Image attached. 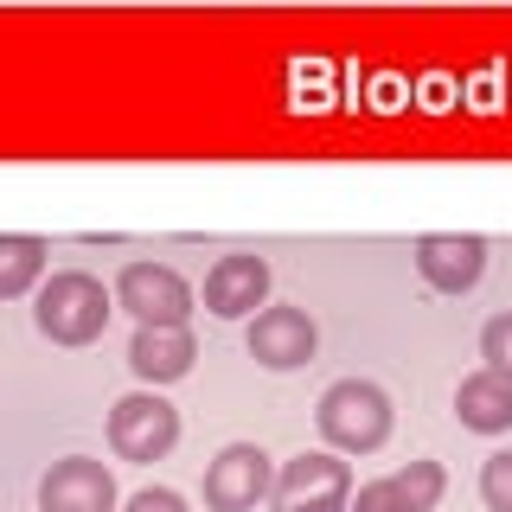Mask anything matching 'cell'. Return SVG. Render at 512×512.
Here are the masks:
<instances>
[{
	"instance_id": "cell-1",
	"label": "cell",
	"mask_w": 512,
	"mask_h": 512,
	"mask_svg": "<svg viewBox=\"0 0 512 512\" xmlns=\"http://www.w3.org/2000/svg\"><path fill=\"white\" fill-rule=\"evenodd\" d=\"M109 314H116V288H103L90 269H58L52 282H39V301H32V320L52 346L103 340Z\"/></svg>"
},
{
	"instance_id": "cell-2",
	"label": "cell",
	"mask_w": 512,
	"mask_h": 512,
	"mask_svg": "<svg viewBox=\"0 0 512 512\" xmlns=\"http://www.w3.org/2000/svg\"><path fill=\"white\" fill-rule=\"evenodd\" d=\"M314 423H320V436L333 442V455H372V448L391 442L397 410H391V397H384V384H372V378H340V384H327V391H320Z\"/></svg>"
},
{
	"instance_id": "cell-3",
	"label": "cell",
	"mask_w": 512,
	"mask_h": 512,
	"mask_svg": "<svg viewBox=\"0 0 512 512\" xmlns=\"http://www.w3.org/2000/svg\"><path fill=\"white\" fill-rule=\"evenodd\" d=\"M116 308L135 314V327H186L192 308H199V295H192V282L167 263H128L116 276Z\"/></svg>"
},
{
	"instance_id": "cell-4",
	"label": "cell",
	"mask_w": 512,
	"mask_h": 512,
	"mask_svg": "<svg viewBox=\"0 0 512 512\" xmlns=\"http://www.w3.org/2000/svg\"><path fill=\"white\" fill-rule=\"evenodd\" d=\"M352 506V468L340 455H295L276 468L269 512H346Z\"/></svg>"
},
{
	"instance_id": "cell-5",
	"label": "cell",
	"mask_w": 512,
	"mask_h": 512,
	"mask_svg": "<svg viewBox=\"0 0 512 512\" xmlns=\"http://www.w3.org/2000/svg\"><path fill=\"white\" fill-rule=\"evenodd\" d=\"M180 442V410L160 391H128L116 410H109V448L122 461H160Z\"/></svg>"
},
{
	"instance_id": "cell-6",
	"label": "cell",
	"mask_w": 512,
	"mask_h": 512,
	"mask_svg": "<svg viewBox=\"0 0 512 512\" xmlns=\"http://www.w3.org/2000/svg\"><path fill=\"white\" fill-rule=\"evenodd\" d=\"M269 487H276V468H269V455L256 442L218 448L212 468H205V506L212 512H256L269 500Z\"/></svg>"
},
{
	"instance_id": "cell-7",
	"label": "cell",
	"mask_w": 512,
	"mask_h": 512,
	"mask_svg": "<svg viewBox=\"0 0 512 512\" xmlns=\"http://www.w3.org/2000/svg\"><path fill=\"white\" fill-rule=\"evenodd\" d=\"M416 269L436 295H468V288L487 276V237L474 231H429L416 237Z\"/></svg>"
},
{
	"instance_id": "cell-8",
	"label": "cell",
	"mask_w": 512,
	"mask_h": 512,
	"mask_svg": "<svg viewBox=\"0 0 512 512\" xmlns=\"http://www.w3.org/2000/svg\"><path fill=\"white\" fill-rule=\"evenodd\" d=\"M39 512H116V474L90 455H64L39 474Z\"/></svg>"
},
{
	"instance_id": "cell-9",
	"label": "cell",
	"mask_w": 512,
	"mask_h": 512,
	"mask_svg": "<svg viewBox=\"0 0 512 512\" xmlns=\"http://www.w3.org/2000/svg\"><path fill=\"white\" fill-rule=\"evenodd\" d=\"M250 359L263 365V372H295V365H308L320 352V327L308 320V308H263L250 320Z\"/></svg>"
},
{
	"instance_id": "cell-10",
	"label": "cell",
	"mask_w": 512,
	"mask_h": 512,
	"mask_svg": "<svg viewBox=\"0 0 512 512\" xmlns=\"http://www.w3.org/2000/svg\"><path fill=\"white\" fill-rule=\"evenodd\" d=\"M269 301V263L250 250H231L212 263V276H205V314L218 320H244V314H263Z\"/></svg>"
},
{
	"instance_id": "cell-11",
	"label": "cell",
	"mask_w": 512,
	"mask_h": 512,
	"mask_svg": "<svg viewBox=\"0 0 512 512\" xmlns=\"http://www.w3.org/2000/svg\"><path fill=\"white\" fill-rule=\"evenodd\" d=\"M442 487H448L442 461H410V468H397V474L365 480L346 512H436Z\"/></svg>"
},
{
	"instance_id": "cell-12",
	"label": "cell",
	"mask_w": 512,
	"mask_h": 512,
	"mask_svg": "<svg viewBox=\"0 0 512 512\" xmlns=\"http://www.w3.org/2000/svg\"><path fill=\"white\" fill-rule=\"evenodd\" d=\"M192 359H199L192 327H135V340H128V372L148 384V391H160V384H173V378H186Z\"/></svg>"
},
{
	"instance_id": "cell-13",
	"label": "cell",
	"mask_w": 512,
	"mask_h": 512,
	"mask_svg": "<svg viewBox=\"0 0 512 512\" xmlns=\"http://www.w3.org/2000/svg\"><path fill=\"white\" fill-rule=\"evenodd\" d=\"M455 416H461V429H474V436H506L512 429V378L500 372H468L461 378V391H455Z\"/></svg>"
},
{
	"instance_id": "cell-14",
	"label": "cell",
	"mask_w": 512,
	"mask_h": 512,
	"mask_svg": "<svg viewBox=\"0 0 512 512\" xmlns=\"http://www.w3.org/2000/svg\"><path fill=\"white\" fill-rule=\"evenodd\" d=\"M45 237L32 231H0V301H20L45 282Z\"/></svg>"
},
{
	"instance_id": "cell-15",
	"label": "cell",
	"mask_w": 512,
	"mask_h": 512,
	"mask_svg": "<svg viewBox=\"0 0 512 512\" xmlns=\"http://www.w3.org/2000/svg\"><path fill=\"white\" fill-rule=\"evenodd\" d=\"M480 359H487V372L512 378V308H506V314H493L487 327H480Z\"/></svg>"
},
{
	"instance_id": "cell-16",
	"label": "cell",
	"mask_w": 512,
	"mask_h": 512,
	"mask_svg": "<svg viewBox=\"0 0 512 512\" xmlns=\"http://www.w3.org/2000/svg\"><path fill=\"white\" fill-rule=\"evenodd\" d=\"M480 500H487V512H512V448L487 455V468H480Z\"/></svg>"
},
{
	"instance_id": "cell-17",
	"label": "cell",
	"mask_w": 512,
	"mask_h": 512,
	"mask_svg": "<svg viewBox=\"0 0 512 512\" xmlns=\"http://www.w3.org/2000/svg\"><path fill=\"white\" fill-rule=\"evenodd\" d=\"M122 512H186V500L173 487H141V493H128Z\"/></svg>"
}]
</instances>
